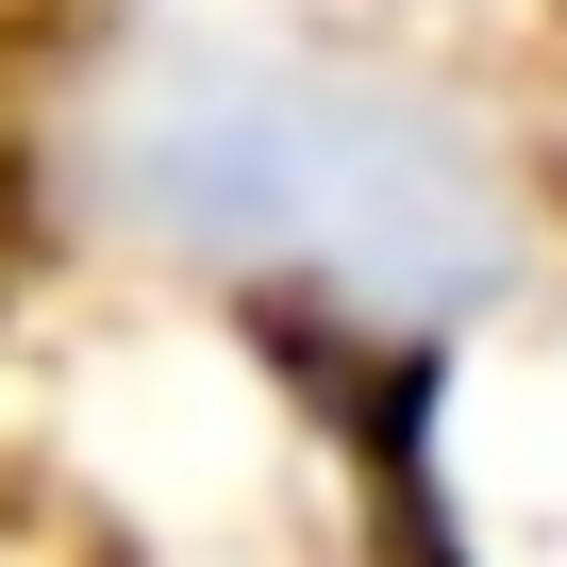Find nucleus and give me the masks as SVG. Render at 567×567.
I'll list each match as a JSON object with an SVG mask.
<instances>
[{
    "mask_svg": "<svg viewBox=\"0 0 567 567\" xmlns=\"http://www.w3.org/2000/svg\"><path fill=\"white\" fill-rule=\"evenodd\" d=\"M101 184L217 267H301L368 318H467L517 267V200L467 117L351 68H267V51H167L101 117Z\"/></svg>",
    "mask_w": 567,
    "mask_h": 567,
    "instance_id": "1",
    "label": "nucleus"
}]
</instances>
